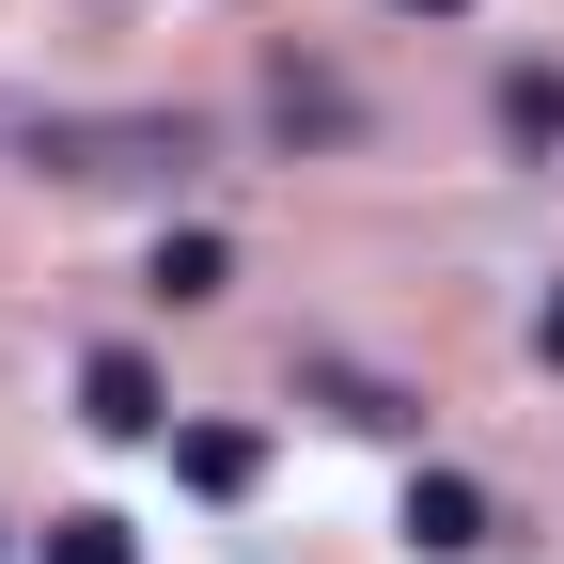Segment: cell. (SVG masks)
I'll use <instances>...</instances> for the list:
<instances>
[{
	"mask_svg": "<svg viewBox=\"0 0 564 564\" xmlns=\"http://www.w3.org/2000/svg\"><path fill=\"white\" fill-rule=\"evenodd\" d=\"M79 423H95V440H158V361H141V345H95V361H79Z\"/></svg>",
	"mask_w": 564,
	"mask_h": 564,
	"instance_id": "2",
	"label": "cell"
},
{
	"mask_svg": "<svg viewBox=\"0 0 564 564\" xmlns=\"http://www.w3.org/2000/svg\"><path fill=\"white\" fill-rule=\"evenodd\" d=\"M533 345H549V377H564V282H549V314H533Z\"/></svg>",
	"mask_w": 564,
	"mask_h": 564,
	"instance_id": "8",
	"label": "cell"
},
{
	"mask_svg": "<svg viewBox=\"0 0 564 564\" xmlns=\"http://www.w3.org/2000/svg\"><path fill=\"white\" fill-rule=\"evenodd\" d=\"M32 564H141V533H126V518H95V502H79V518H47V549H32Z\"/></svg>",
	"mask_w": 564,
	"mask_h": 564,
	"instance_id": "6",
	"label": "cell"
},
{
	"mask_svg": "<svg viewBox=\"0 0 564 564\" xmlns=\"http://www.w3.org/2000/svg\"><path fill=\"white\" fill-rule=\"evenodd\" d=\"M251 470H267L251 423H188V440H173V486H188V502H251Z\"/></svg>",
	"mask_w": 564,
	"mask_h": 564,
	"instance_id": "4",
	"label": "cell"
},
{
	"mask_svg": "<svg viewBox=\"0 0 564 564\" xmlns=\"http://www.w3.org/2000/svg\"><path fill=\"white\" fill-rule=\"evenodd\" d=\"M220 282H236L220 236H158V299H220Z\"/></svg>",
	"mask_w": 564,
	"mask_h": 564,
	"instance_id": "7",
	"label": "cell"
},
{
	"mask_svg": "<svg viewBox=\"0 0 564 564\" xmlns=\"http://www.w3.org/2000/svg\"><path fill=\"white\" fill-rule=\"evenodd\" d=\"M408 549H423V564H470V549H486V486H470V470H408Z\"/></svg>",
	"mask_w": 564,
	"mask_h": 564,
	"instance_id": "3",
	"label": "cell"
},
{
	"mask_svg": "<svg viewBox=\"0 0 564 564\" xmlns=\"http://www.w3.org/2000/svg\"><path fill=\"white\" fill-rule=\"evenodd\" d=\"M392 17H470V0H392Z\"/></svg>",
	"mask_w": 564,
	"mask_h": 564,
	"instance_id": "9",
	"label": "cell"
},
{
	"mask_svg": "<svg viewBox=\"0 0 564 564\" xmlns=\"http://www.w3.org/2000/svg\"><path fill=\"white\" fill-rule=\"evenodd\" d=\"M0 141H32V173H63V188H188V158H204V126L173 110V126H95V110H0Z\"/></svg>",
	"mask_w": 564,
	"mask_h": 564,
	"instance_id": "1",
	"label": "cell"
},
{
	"mask_svg": "<svg viewBox=\"0 0 564 564\" xmlns=\"http://www.w3.org/2000/svg\"><path fill=\"white\" fill-rule=\"evenodd\" d=\"M502 141H564V63H518L502 79Z\"/></svg>",
	"mask_w": 564,
	"mask_h": 564,
	"instance_id": "5",
	"label": "cell"
}]
</instances>
